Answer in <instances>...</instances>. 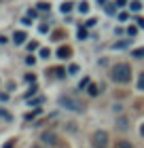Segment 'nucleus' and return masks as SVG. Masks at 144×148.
<instances>
[{"instance_id":"423d86ee","label":"nucleus","mask_w":144,"mask_h":148,"mask_svg":"<svg viewBox=\"0 0 144 148\" xmlns=\"http://www.w3.org/2000/svg\"><path fill=\"white\" fill-rule=\"evenodd\" d=\"M25 38H28V36H25V32L19 30V32H15V34H13V42H15V45H23Z\"/></svg>"},{"instance_id":"b1692460","label":"nucleus","mask_w":144,"mask_h":148,"mask_svg":"<svg viewBox=\"0 0 144 148\" xmlns=\"http://www.w3.org/2000/svg\"><path fill=\"white\" fill-rule=\"evenodd\" d=\"M79 87H81V89H83V87H89V78H83V80L79 83Z\"/></svg>"},{"instance_id":"f03ea898","label":"nucleus","mask_w":144,"mask_h":148,"mask_svg":"<svg viewBox=\"0 0 144 148\" xmlns=\"http://www.w3.org/2000/svg\"><path fill=\"white\" fill-rule=\"evenodd\" d=\"M59 106H64V108L72 110V112H81V110L85 108V106L81 104L76 97H70V95H64V97H59Z\"/></svg>"},{"instance_id":"20e7f679","label":"nucleus","mask_w":144,"mask_h":148,"mask_svg":"<svg viewBox=\"0 0 144 148\" xmlns=\"http://www.w3.org/2000/svg\"><path fill=\"white\" fill-rule=\"evenodd\" d=\"M40 140H43L45 144H57V136L53 131H45L43 136H40Z\"/></svg>"},{"instance_id":"f3484780","label":"nucleus","mask_w":144,"mask_h":148,"mask_svg":"<svg viewBox=\"0 0 144 148\" xmlns=\"http://www.w3.org/2000/svg\"><path fill=\"white\" fill-rule=\"evenodd\" d=\"M68 72H70V74H76V72H79V66H76V64H70V68H68Z\"/></svg>"},{"instance_id":"dca6fc26","label":"nucleus","mask_w":144,"mask_h":148,"mask_svg":"<svg viewBox=\"0 0 144 148\" xmlns=\"http://www.w3.org/2000/svg\"><path fill=\"white\" fill-rule=\"evenodd\" d=\"M127 34H129V36H136V34H138V28H134V25H129V28H127Z\"/></svg>"},{"instance_id":"cd10ccee","label":"nucleus","mask_w":144,"mask_h":148,"mask_svg":"<svg viewBox=\"0 0 144 148\" xmlns=\"http://www.w3.org/2000/svg\"><path fill=\"white\" fill-rule=\"evenodd\" d=\"M95 23H98V21H95V19H89V21H87L85 25H87V28H93V25H95Z\"/></svg>"},{"instance_id":"a878e982","label":"nucleus","mask_w":144,"mask_h":148,"mask_svg":"<svg viewBox=\"0 0 144 148\" xmlns=\"http://www.w3.org/2000/svg\"><path fill=\"white\" fill-rule=\"evenodd\" d=\"M28 49H30V51H36V49H38V42H30Z\"/></svg>"},{"instance_id":"7c9ffc66","label":"nucleus","mask_w":144,"mask_h":148,"mask_svg":"<svg viewBox=\"0 0 144 148\" xmlns=\"http://www.w3.org/2000/svg\"><path fill=\"white\" fill-rule=\"evenodd\" d=\"M125 2H127V0H116V4H119V6H123Z\"/></svg>"},{"instance_id":"6e6552de","label":"nucleus","mask_w":144,"mask_h":148,"mask_svg":"<svg viewBox=\"0 0 144 148\" xmlns=\"http://www.w3.org/2000/svg\"><path fill=\"white\" fill-rule=\"evenodd\" d=\"M72 6H74L72 2H64V4L59 6V11H61V13H64V15H66V13H70V11H72Z\"/></svg>"},{"instance_id":"4468645a","label":"nucleus","mask_w":144,"mask_h":148,"mask_svg":"<svg viewBox=\"0 0 144 148\" xmlns=\"http://www.w3.org/2000/svg\"><path fill=\"white\" fill-rule=\"evenodd\" d=\"M138 89H140V91L144 89V72L140 74V76H138Z\"/></svg>"},{"instance_id":"0eeeda50","label":"nucleus","mask_w":144,"mask_h":148,"mask_svg":"<svg viewBox=\"0 0 144 148\" xmlns=\"http://www.w3.org/2000/svg\"><path fill=\"white\" fill-rule=\"evenodd\" d=\"M76 9H79L81 15H87V13H89V2H85V0H83V2L76 4Z\"/></svg>"},{"instance_id":"412c9836","label":"nucleus","mask_w":144,"mask_h":148,"mask_svg":"<svg viewBox=\"0 0 144 148\" xmlns=\"http://www.w3.org/2000/svg\"><path fill=\"white\" fill-rule=\"evenodd\" d=\"M0 119H6V121H11V114H9V112H4V110H0Z\"/></svg>"},{"instance_id":"393cba45","label":"nucleus","mask_w":144,"mask_h":148,"mask_svg":"<svg viewBox=\"0 0 144 148\" xmlns=\"http://www.w3.org/2000/svg\"><path fill=\"white\" fill-rule=\"evenodd\" d=\"M127 17H129V15H127L125 11H123V13H119V19H121V21H127Z\"/></svg>"},{"instance_id":"9d476101","label":"nucleus","mask_w":144,"mask_h":148,"mask_svg":"<svg viewBox=\"0 0 144 148\" xmlns=\"http://www.w3.org/2000/svg\"><path fill=\"white\" fill-rule=\"evenodd\" d=\"M114 148H134V146L129 144L127 140H121V142H116V146H114Z\"/></svg>"},{"instance_id":"473e14b6","label":"nucleus","mask_w":144,"mask_h":148,"mask_svg":"<svg viewBox=\"0 0 144 148\" xmlns=\"http://www.w3.org/2000/svg\"><path fill=\"white\" fill-rule=\"evenodd\" d=\"M98 2H100V4H106V2H108V0H98Z\"/></svg>"},{"instance_id":"39448f33","label":"nucleus","mask_w":144,"mask_h":148,"mask_svg":"<svg viewBox=\"0 0 144 148\" xmlns=\"http://www.w3.org/2000/svg\"><path fill=\"white\" fill-rule=\"evenodd\" d=\"M70 55H72V49H70V47H59V49H57V57H59V59H68Z\"/></svg>"},{"instance_id":"6ab92c4d","label":"nucleus","mask_w":144,"mask_h":148,"mask_svg":"<svg viewBox=\"0 0 144 148\" xmlns=\"http://www.w3.org/2000/svg\"><path fill=\"white\" fill-rule=\"evenodd\" d=\"M119 129H127V119H121L119 121Z\"/></svg>"},{"instance_id":"c85d7f7f","label":"nucleus","mask_w":144,"mask_h":148,"mask_svg":"<svg viewBox=\"0 0 144 148\" xmlns=\"http://www.w3.org/2000/svg\"><path fill=\"white\" fill-rule=\"evenodd\" d=\"M2 148H13V140H9V142H6V144H4Z\"/></svg>"},{"instance_id":"ddd939ff","label":"nucleus","mask_w":144,"mask_h":148,"mask_svg":"<svg viewBox=\"0 0 144 148\" xmlns=\"http://www.w3.org/2000/svg\"><path fill=\"white\" fill-rule=\"evenodd\" d=\"M129 9H132V11H136V13H138V11L142 9V4L138 2V0H136V2H132V4H129Z\"/></svg>"},{"instance_id":"aec40b11","label":"nucleus","mask_w":144,"mask_h":148,"mask_svg":"<svg viewBox=\"0 0 144 148\" xmlns=\"http://www.w3.org/2000/svg\"><path fill=\"white\" fill-rule=\"evenodd\" d=\"M114 11H116V9H114V4H106V13H108V15H112Z\"/></svg>"},{"instance_id":"4be33fe9","label":"nucleus","mask_w":144,"mask_h":148,"mask_svg":"<svg viewBox=\"0 0 144 148\" xmlns=\"http://www.w3.org/2000/svg\"><path fill=\"white\" fill-rule=\"evenodd\" d=\"M79 38H81V40H83V38H87V30H83V28H81V30H79Z\"/></svg>"},{"instance_id":"a211bd4d","label":"nucleus","mask_w":144,"mask_h":148,"mask_svg":"<svg viewBox=\"0 0 144 148\" xmlns=\"http://www.w3.org/2000/svg\"><path fill=\"white\" fill-rule=\"evenodd\" d=\"M25 80H28V83H36V76H34V74H25Z\"/></svg>"},{"instance_id":"bb28decb","label":"nucleus","mask_w":144,"mask_h":148,"mask_svg":"<svg viewBox=\"0 0 144 148\" xmlns=\"http://www.w3.org/2000/svg\"><path fill=\"white\" fill-rule=\"evenodd\" d=\"M136 23H138V28H144V17H138V19H136Z\"/></svg>"},{"instance_id":"9b49d317","label":"nucleus","mask_w":144,"mask_h":148,"mask_svg":"<svg viewBox=\"0 0 144 148\" xmlns=\"http://www.w3.org/2000/svg\"><path fill=\"white\" fill-rule=\"evenodd\" d=\"M134 57L144 59V47H142V49H134Z\"/></svg>"},{"instance_id":"72a5a7b5","label":"nucleus","mask_w":144,"mask_h":148,"mask_svg":"<svg viewBox=\"0 0 144 148\" xmlns=\"http://www.w3.org/2000/svg\"><path fill=\"white\" fill-rule=\"evenodd\" d=\"M34 148H43V146H34Z\"/></svg>"},{"instance_id":"1a4fd4ad","label":"nucleus","mask_w":144,"mask_h":148,"mask_svg":"<svg viewBox=\"0 0 144 148\" xmlns=\"http://www.w3.org/2000/svg\"><path fill=\"white\" fill-rule=\"evenodd\" d=\"M38 53H40V57H45V59H49V57H51V49H47V47H43V49H40Z\"/></svg>"},{"instance_id":"5701e85b","label":"nucleus","mask_w":144,"mask_h":148,"mask_svg":"<svg viewBox=\"0 0 144 148\" xmlns=\"http://www.w3.org/2000/svg\"><path fill=\"white\" fill-rule=\"evenodd\" d=\"M34 62H36V57H34V55H30L28 59H25V64H28V66H34Z\"/></svg>"},{"instance_id":"2eb2a0df","label":"nucleus","mask_w":144,"mask_h":148,"mask_svg":"<svg viewBox=\"0 0 144 148\" xmlns=\"http://www.w3.org/2000/svg\"><path fill=\"white\" fill-rule=\"evenodd\" d=\"M36 6H38V11H43V13H45V11H49V4H47V2H38Z\"/></svg>"},{"instance_id":"c756f323","label":"nucleus","mask_w":144,"mask_h":148,"mask_svg":"<svg viewBox=\"0 0 144 148\" xmlns=\"http://www.w3.org/2000/svg\"><path fill=\"white\" fill-rule=\"evenodd\" d=\"M4 42H9V40H6V36H0V45H4Z\"/></svg>"},{"instance_id":"2f4dec72","label":"nucleus","mask_w":144,"mask_h":148,"mask_svg":"<svg viewBox=\"0 0 144 148\" xmlns=\"http://www.w3.org/2000/svg\"><path fill=\"white\" fill-rule=\"evenodd\" d=\"M140 136H144V123H142V127H140Z\"/></svg>"},{"instance_id":"7ed1b4c3","label":"nucleus","mask_w":144,"mask_h":148,"mask_svg":"<svg viewBox=\"0 0 144 148\" xmlns=\"http://www.w3.org/2000/svg\"><path fill=\"white\" fill-rule=\"evenodd\" d=\"M93 146L95 148H106L108 146V133L106 131H95L93 133Z\"/></svg>"},{"instance_id":"f257e3e1","label":"nucleus","mask_w":144,"mask_h":148,"mask_svg":"<svg viewBox=\"0 0 144 148\" xmlns=\"http://www.w3.org/2000/svg\"><path fill=\"white\" fill-rule=\"evenodd\" d=\"M112 80L116 83H129V78H132V68H129L127 64H116L112 66Z\"/></svg>"},{"instance_id":"f8f14e48","label":"nucleus","mask_w":144,"mask_h":148,"mask_svg":"<svg viewBox=\"0 0 144 148\" xmlns=\"http://www.w3.org/2000/svg\"><path fill=\"white\" fill-rule=\"evenodd\" d=\"M98 93H100V89H98V87H95V85H89V95H98Z\"/></svg>"}]
</instances>
